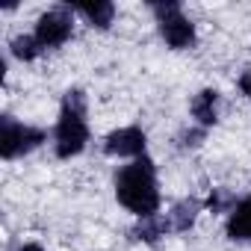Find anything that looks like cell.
<instances>
[{"instance_id":"cell-1","label":"cell","mask_w":251,"mask_h":251,"mask_svg":"<svg viewBox=\"0 0 251 251\" xmlns=\"http://www.w3.org/2000/svg\"><path fill=\"white\" fill-rule=\"evenodd\" d=\"M115 195L139 219L157 216V210H160V189H157V169H154V163L148 157H139L130 166H124L115 175Z\"/></svg>"},{"instance_id":"cell-2","label":"cell","mask_w":251,"mask_h":251,"mask_svg":"<svg viewBox=\"0 0 251 251\" xmlns=\"http://www.w3.org/2000/svg\"><path fill=\"white\" fill-rule=\"evenodd\" d=\"M89 142V124H86V95L80 89H68L62 98L59 121L53 130V148L59 160L77 157Z\"/></svg>"},{"instance_id":"cell-3","label":"cell","mask_w":251,"mask_h":251,"mask_svg":"<svg viewBox=\"0 0 251 251\" xmlns=\"http://www.w3.org/2000/svg\"><path fill=\"white\" fill-rule=\"evenodd\" d=\"M151 12L160 21V36L166 39L169 48L175 50H186L195 45V24L183 15L180 3H151Z\"/></svg>"},{"instance_id":"cell-4","label":"cell","mask_w":251,"mask_h":251,"mask_svg":"<svg viewBox=\"0 0 251 251\" xmlns=\"http://www.w3.org/2000/svg\"><path fill=\"white\" fill-rule=\"evenodd\" d=\"M42 142H45V130L21 124L12 115L0 118V154H3V160H18V157L36 151Z\"/></svg>"},{"instance_id":"cell-5","label":"cell","mask_w":251,"mask_h":251,"mask_svg":"<svg viewBox=\"0 0 251 251\" xmlns=\"http://www.w3.org/2000/svg\"><path fill=\"white\" fill-rule=\"evenodd\" d=\"M71 12H74V9H68V6H56V9L45 12V15L36 21V33H33V36H36V42L42 45V50L62 48V45L71 39V30H74Z\"/></svg>"},{"instance_id":"cell-6","label":"cell","mask_w":251,"mask_h":251,"mask_svg":"<svg viewBox=\"0 0 251 251\" xmlns=\"http://www.w3.org/2000/svg\"><path fill=\"white\" fill-rule=\"evenodd\" d=\"M103 151L109 157H142L145 154V133L139 127H121L112 130L103 142Z\"/></svg>"},{"instance_id":"cell-7","label":"cell","mask_w":251,"mask_h":251,"mask_svg":"<svg viewBox=\"0 0 251 251\" xmlns=\"http://www.w3.org/2000/svg\"><path fill=\"white\" fill-rule=\"evenodd\" d=\"M219 112H222V95L216 89H204L192 98V118L201 127H213L219 121Z\"/></svg>"},{"instance_id":"cell-8","label":"cell","mask_w":251,"mask_h":251,"mask_svg":"<svg viewBox=\"0 0 251 251\" xmlns=\"http://www.w3.org/2000/svg\"><path fill=\"white\" fill-rule=\"evenodd\" d=\"M198 210H201V204H198L195 198H183V201H177V204L166 213V225H169V230H175V233H186V230L195 225Z\"/></svg>"},{"instance_id":"cell-9","label":"cell","mask_w":251,"mask_h":251,"mask_svg":"<svg viewBox=\"0 0 251 251\" xmlns=\"http://www.w3.org/2000/svg\"><path fill=\"white\" fill-rule=\"evenodd\" d=\"M227 236L233 242H251V198H242L230 219H227Z\"/></svg>"},{"instance_id":"cell-10","label":"cell","mask_w":251,"mask_h":251,"mask_svg":"<svg viewBox=\"0 0 251 251\" xmlns=\"http://www.w3.org/2000/svg\"><path fill=\"white\" fill-rule=\"evenodd\" d=\"M74 12H80L98 30H106L112 24V18H115V6L112 3H80V6H74Z\"/></svg>"},{"instance_id":"cell-11","label":"cell","mask_w":251,"mask_h":251,"mask_svg":"<svg viewBox=\"0 0 251 251\" xmlns=\"http://www.w3.org/2000/svg\"><path fill=\"white\" fill-rule=\"evenodd\" d=\"M166 230H169L166 219H160V216H145V219H139V222L133 225L130 236H133V239H142V242H157L160 236H166Z\"/></svg>"},{"instance_id":"cell-12","label":"cell","mask_w":251,"mask_h":251,"mask_svg":"<svg viewBox=\"0 0 251 251\" xmlns=\"http://www.w3.org/2000/svg\"><path fill=\"white\" fill-rule=\"evenodd\" d=\"M9 50H12V56H15V59L30 62V59H36V56L42 53V45L36 42V36H15V39H12V45H9Z\"/></svg>"},{"instance_id":"cell-13","label":"cell","mask_w":251,"mask_h":251,"mask_svg":"<svg viewBox=\"0 0 251 251\" xmlns=\"http://www.w3.org/2000/svg\"><path fill=\"white\" fill-rule=\"evenodd\" d=\"M236 204H239V201H236V195H233L230 189H213L210 198H207V207H210L213 213H233Z\"/></svg>"},{"instance_id":"cell-14","label":"cell","mask_w":251,"mask_h":251,"mask_svg":"<svg viewBox=\"0 0 251 251\" xmlns=\"http://www.w3.org/2000/svg\"><path fill=\"white\" fill-rule=\"evenodd\" d=\"M239 89H242V95H245V98L251 100V68H248V71L242 74V80H239Z\"/></svg>"},{"instance_id":"cell-15","label":"cell","mask_w":251,"mask_h":251,"mask_svg":"<svg viewBox=\"0 0 251 251\" xmlns=\"http://www.w3.org/2000/svg\"><path fill=\"white\" fill-rule=\"evenodd\" d=\"M18 251H45V248H42V245H33V242H30V245H21Z\"/></svg>"}]
</instances>
